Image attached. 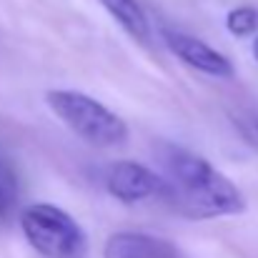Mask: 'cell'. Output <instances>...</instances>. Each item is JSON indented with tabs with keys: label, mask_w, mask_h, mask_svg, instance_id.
<instances>
[{
	"label": "cell",
	"mask_w": 258,
	"mask_h": 258,
	"mask_svg": "<svg viewBox=\"0 0 258 258\" xmlns=\"http://www.w3.org/2000/svg\"><path fill=\"white\" fill-rule=\"evenodd\" d=\"M163 175L168 180V201L193 218H218V216H241L246 211V198L238 185L213 168L206 158L166 146L161 153Z\"/></svg>",
	"instance_id": "6da1fadb"
},
{
	"label": "cell",
	"mask_w": 258,
	"mask_h": 258,
	"mask_svg": "<svg viewBox=\"0 0 258 258\" xmlns=\"http://www.w3.org/2000/svg\"><path fill=\"white\" fill-rule=\"evenodd\" d=\"M45 103L58 120H63L81 141L95 148H118L128 141L125 120L81 90H48Z\"/></svg>",
	"instance_id": "7a4b0ae2"
},
{
	"label": "cell",
	"mask_w": 258,
	"mask_h": 258,
	"mask_svg": "<svg viewBox=\"0 0 258 258\" xmlns=\"http://www.w3.org/2000/svg\"><path fill=\"white\" fill-rule=\"evenodd\" d=\"M25 241L43 258H86L88 236L83 226L53 203L28 206L20 216Z\"/></svg>",
	"instance_id": "3957f363"
},
{
	"label": "cell",
	"mask_w": 258,
	"mask_h": 258,
	"mask_svg": "<svg viewBox=\"0 0 258 258\" xmlns=\"http://www.w3.org/2000/svg\"><path fill=\"white\" fill-rule=\"evenodd\" d=\"M105 188L120 203H141L168 196V180L163 173L151 171L136 161H118L105 173Z\"/></svg>",
	"instance_id": "277c9868"
},
{
	"label": "cell",
	"mask_w": 258,
	"mask_h": 258,
	"mask_svg": "<svg viewBox=\"0 0 258 258\" xmlns=\"http://www.w3.org/2000/svg\"><path fill=\"white\" fill-rule=\"evenodd\" d=\"M161 35H163V43L168 45V50L178 60H183L188 68H193L203 76H213V78L233 76L231 60L223 53H218L216 48H211L208 43H203L188 33H175V30H163Z\"/></svg>",
	"instance_id": "5b68a950"
},
{
	"label": "cell",
	"mask_w": 258,
	"mask_h": 258,
	"mask_svg": "<svg viewBox=\"0 0 258 258\" xmlns=\"http://www.w3.org/2000/svg\"><path fill=\"white\" fill-rule=\"evenodd\" d=\"M103 258H178V251L163 238L141 231H120L108 236Z\"/></svg>",
	"instance_id": "8992f818"
},
{
	"label": "cell",
	"mask_w": 258,
	"mask_h": 258,
	"mask_svg": "<svg viewBox=\"0 0 258 258\" xmlns=\"http://www.w3.org/2000/svg\"><path fill=\"white\" fill-rule=\"evenodd\" d=\"M108 13L110 18L136 40L141 43H148L151 38V23H148V15L143 13V8L136 3V0H98Z\"/></svg>",
	"instance_id": "52a82bcc"
},
{
	"label": "cell",
	"mask_w": 258,
	"mask_h": 258,
	"mask_svg": "<svg viewBox=\"0 0 258 258\" xmlns=\"http://www.w3.org/2000/svg\"><path fill=\"white\" fill-rule=\"evenodd\" d=\"M226 28H228V33H233V35H238V38L256 35L258 33V10L251 8V5L233 8V10L226 15Z\"/></svg>",
	"instance_id": "ba28073f"
},
{
	"label": "cell",
	"mask_w": 258,
	"mask_h": 258,
	"mask_svg": "<svg viewBox=\"0 0 258 258\" xmlns=\"http://www.w3.org/2000/svg\"><path fill=\"white\" fill-rule=\"evenodd\" d=\"M5 216H8V193H5V185L0 180V223L5 221Z\"/></svg>",
	"instance_id": "9c48e42d"
},
{
	"label": "cell",
	"mask_w": 258,
	"mask_h": 258,
	"mask_svg": "<svg viewBox=\"0 0 258 258\" xmlns=\"http://www.w3.org/2000/svg\"><path fill=\"white\" fill-rule=\"evenodd\" d=\"M253 58L258 60V33H256V38H253Z\"/></svg>",
	"instance_id": "30bf717a"
},
{
	"label": "cell",
	"mask_w": 258,
	"mask_h": 258,
	"mask_svg": "<svg viewBox=\"0 0 258 258\" xmlns=\"http://www.w3.org/2000/svg\"><path fill=\"white\" fill-rule=\"evenodd\" d=\"M256 131H258V120H256Z\"/></svg>",
	"instance_id": "8fae6325"
}]
</instances>
